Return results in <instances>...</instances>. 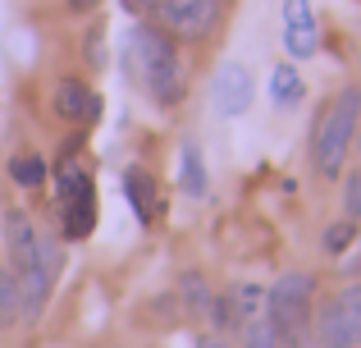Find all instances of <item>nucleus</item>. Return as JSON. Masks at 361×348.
Returning a JSON list of instances; mask_svg holds the SVG:
<instances>
[{"label":"nucleus","instance_id":"f03ea898","mask_svg":"<svg viewBox=\"0 0 361 348\" xmlns=\"http://www.w3.org/2000/svg\"><path fill=\"white\" fill-rule=\"evenodd\" d=\"M361 128V88H343L316 119V133H311V165L320 179H338L343 161L357 143Z\"/></svg>","mask_w":361,"mask_h":348},{"label":"nucleus","instance_id":"ddd939ff","mask_svg":"<svg viewBox=\"0 0 361 348\" xmlns=\"http://www.w3.org/2000/svg\"><path fill=\"white\" fill-rule=\"evenodd\" d=\"M178 298H183V307L192 316H211V307H215L211 284H206V275H197V270H183V275H178Z\"/></svg>","mask_w":361,"mask_h":348},{"label":"nucleus","instance_id":"4468645a","mask_svg":"<svg viewBox=\"0 0 361 348\" xmlns=\"http://www.w3.org/2000/svg\"><path fill=\"white\" fill-rule=\"evenodd\" d=\"M302 92H307V83H302V73L293 69V64H279V69L270 73V101H274L279 110L298 106V101H302Z\"/></svg>","mask_w":361,"mask_h":348},{"label":"nucleus","instance_id":"9d476101","mask_svg":"<svg viewBox=\"0 0 361 348\" xmlns=\"http://www.w3.org/2000/svg\"><path fill=\"white\" fill-rule=\"evenodd\" d=\"M261 289L256 284H233L229 294H220L215 298V307H211V321L220 325V330H243V325H252L256 316H261Z\"/></svg>","mask_w":361,"mask_h":348},{"label":"nucleus","instance_id":"9b49d317","mask_svg":"<svg viewBox=\"0 0 361 348\" xmlns=\"http://www.w3.org/2000/svg\"><path fill=\"white\" fill-rule=\"evenodd\" d=\"M215 110L220 115H243L247 106H252V73L243 69V64H224L220 73H215V92H211Z\"/></svg>","mask_w":361,"mask_h":348},{"label":"nucleus","instance_id":"6e6552de","mask_svg":"<svg viewBox=\"0 0 361 348\" xmlns=\"http://www.w3.org/2000/svg\"><path fill=\"white\" fill-rule=\"evenodd\" d=\"M320 46V28L311 14V0H283V51L293 60H311Z\"/></svg>","mask_w":361,"mask_h":348},{"label":"nucleus","instance_id":"6ab92c4d","mask_svg":"<svg viewBox=\"0 0 361 348\" xmlns=\"http://www.w3.org/2000/svg\"><path fill=\"white\" fill-rule=\"evenodd\" d=\"M343 211H348V220L361 229V170H353L348 184H343Z\"/></svg>","mask_w":361,"mask_h":348},{"label":"nucleus","instance_id":"423d86ee","mask_svg":"<svg viewBox=\"0 0 361 348\" xmlns=\"http://www.w3.org/2000/svg\"><path fill=\"white\" fill-rule=\"evenodd\" d=\"M156 18V28H165L174 42H197L211 32L215 23V0H156L147 9Z\"/></svg>","mask_w":361,"mask_h":348},{"label":"nucleus","instance_id":"aec40b11","mask_svg":"<svg viewBox=\"0 0 361 348\" xmlns=\"http://www.w3.org/2000/svg\"><path fill=\"white\" fill-rule=\"evenodd\" d=\"M82 51H87V64H92V69H106V28H101V23L87 32Z\"/></svg>","mask_w":361,"mask_h":348},{"label":"nucleus","instance_id":"f3484780","mask_svg":"<svg viewBox=\"0 0 361 348\" xmlns=\"http://www.w3.org/2000/svg\"><path fill=\"white\" fill-rule=\"evenodd\" d=\"M357 224L353 220H334V224H325V234H320V248L329 252V257H338V252H348L357 243Z\"/></svg>","mask_w":361,"mask_h":348},{"label":"nucleus","instance_id":"2eb2a0df","mask_svg":"<svg viewBox=\"0 0 361 348\" xmlns=\"http://www.w3.org/2000/svg\"><path fill=\"white\" fill-rule=\"evenodd\" d=\"M23 321V298H18V275L9 266H0V330Z\"/></svg>","mask_w":361,"mask_h":348},{"label":"nucleus","instance_id":"7ed1b4c3","mask_svg":"<svg viewBox=\"0 0 361 348\" xmlns=\"http://www.w3.org/2000/svg\"><path fill=\"white\" fill-rule=\"evenodd\" d=\"M311 298H316V275L288 270V275H279L270 284V294H265V321L279 335L298 330V325L311 321Z\"/></svg>","mask_w":361,"mask_h":348},{"label":"nucleus","instance_id":"f257e3e1","mask_svg":"<svg viewBox=\"0 0 361 348\" xmlns=\"http://www.w3.org/2000/svg\"><path fill=\"white\" fill-rule=\"evenodd\" d=\"M133 60H137L142 88L151 92L156 106H178L183 101V60H178V42L156 23L133 28Z\"/></svg>","mask_w":361,"mask_h":348},{"label":"nucleus","instance_id":"20e7f679","mask_svg":"<svg viewBox=\"0 0 361 348\" xmlns=\"http://www.w3.org/2000/svg\"><path fill=\"white\" fill-rule=\"evenodd\" d=\"M320 348H361V284H348L334 294L311 321Z\"/></svg>","mask_w":361,"mask_h":348},{"label":"nucleus","instance_id":"412c9836","mask_svg":"<svg viewBox=\"0 0 361 348\" xmlns=\"http://www.w3.org/2000/svg\"><path fill=\"white\" fill-rule=\"evenodd\" d=\"M64 5H69V9H73V14H87V9H97V5H101V0H64Z\"/></svg>","mask_w":361,"mask_h":348},{"label":"nucleus","instance_id":"f8f14e48","mask_svg":"<svg viewBox=\"0 0 361 348\" xmlns=\"http://www.w3.org/2000/svg\"><path fill=\"white\" fill-rule=\"evenodd\" d=\"M123 193H128V206H133V215H137L142 224H151L160 215V188H156V179L147 170L133 165V170L123 174Z\"/></svg>","mask_w":361,"mask_h":348},{"label":"nucleus","instance_id":"39448f33","mask_svg":"<svg viewBox=\"0 0 361 348\" xmlns=\"http://www.w3.org/2000/svg\"><path fill=\"white\" fill-rule=\"evenodd\" d=\"M60 202H64V239L82 243L97 224V188L82 165H60Z\"/></svg>","mask_w":361,"mask_h":348},{"label":"nucleus","instance_id":"dca6fc26","mask_svg":"<svg viewBox=\"0 0 361 348\" xmlns=\"http://www.w3.org/2000/svg\"><path fill=\"white\" fill-rule=\"evenodd\" d=\"M46 174H51V170H46V161L37 152H18L14 161H9V179H14L18 188H42Z\"/></svg>","mask_w":361,"mask_h":348},{"label":"nucleus","instance_id":"4be33fe9","mask_svg":"<svg viewBox=\"0 0 361 348\" xmlns=\"http://www.w3.org/2000/svg\"><path fill=\"white\" fill-rule=\"evenodd\" d=\"M197 348H224L220 340H197Z\"/></svg>","mask_w":361,"mask_h":348},{"label":"nucleus","instance_id":"0eeeda50","mask_svg":"<svg viewBox=\"0 0 361 348\" xmlns=\"http://www.w3.org/2000/svg\"><path fill=\"white\" fill-rule=\"evenodd\" d=\"M5 248H9V270H14V275L32 270L37 261L46 257V239L37 234V224L27 220L23 211H9L5 215Z\"/></svg>","mask_w":361,"mask_h":348},{"label":"nucleus","instance_id":"1a4fd4ad","mask_svg":"<svg viewBox=\"0 0 361 348\" xmlns=\"http://www.w3.org/2000/svg\"><path fill=\"white\" fill-rule=\"evenodd\" d=\"M51 106H55V115H60L64 124H97L101 119V97L82 78H60L55 83Z\"/></svg>","mask_w":361,"mask_h":348},{"label":"nucleus","instance_id":"a211bd4d","mask_svg":"<svg viewBox=\"0 0 361 348\" xmlns=\"http://www.w3.org/2000/svg\"><path fill=\"white\" fill-rule=\"evenodd\" d=\"M183 193H192V197L206 193V165H202V152L192 143L183 147Z\"/></svg>","mask_w":361,"mask_h":348},{"label":"nucleus","instance_id":"5701e85b","mask_svg":"<svg viewBox=\"0 0 361 348\" xmlns=\"http://www.w3.org/2000/svg\"><path fill=\"white\" fill-rule=\"evenodd\" d=\"M279 348H288V344H283V340H279Z\"/></svg>","mask_w":361,"mask_h":348}]
</instances>
